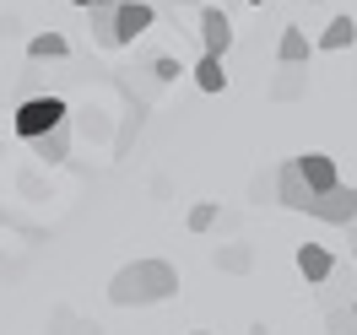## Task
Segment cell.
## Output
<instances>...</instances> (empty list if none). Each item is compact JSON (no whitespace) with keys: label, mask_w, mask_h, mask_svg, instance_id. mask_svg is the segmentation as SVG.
<instances>
[{"label":"cell","mask_w":357,"mask_h":335,"mask_svg":"<svg viewBox=\"0 0 357 335\" xmlns=\"http://www.w3.org/2000/svg\"><path fill=\"white\" fill-rule=\"evenodd\" d=\"M178 292V270L168 260H135V265L114 270L109 281V303L114 309H141V303H162Z\"/></svg>","instance_id":"obj_1"},{"label":"cell","mask_w":357,"mask_h":335,"mask_svg":"<svg viewBox=\"0 0 357 335\" xmlns=\"http://www.w3.org/2000/svg\"><path fill=\"white\" fill-rule=\"evenodd\" d=\"M60 125H70V103H66V98H54V92H49V98H27L22 109L11 114V130L22 135L27 146L44 141V135H54Z\"/></svg>","instance_id":"obj_2"},{"label":"cell","mask_w":357,"mask_h":335,"mask_svg":"<svg viewBox=\"0 0 357 335\" xmlns=\"http://www.w3.org/2000/svg\"><path fill=\"white\" fill-rule=\"evenodd\" d=\"M309 217L314 222H331V227H352L357 222V184H335L325 195H314Z\"/></svg>","instance_id":"obj_3"},{"label":"cell","mask_w":357,"mask_h":335,"mask_svg":"<svg viewBox=\"0 0 357 335\" xmlns=\"http://www.w3.org/2000/svg\"><path fill=\"white\" fill-rule=\"evenodd\" d=\"M276 201L287 205V211H309V205H314V184L303 179L298 157H287V162L276 168Z\"/></svg>","instance_id":"obj_4"},{"label":"cell","mask_w":357,"mask_h":335,"mask_svg":"<svg viewBox=\"0 0 357 335\" xmlns=\"http://www.w3.org/2000/svg\"><path fill=\"white\" fill-rule=\"evenodd\" d=\"M298 270H303L309 287H325V281L335 276V254L325 244H298Z\"/></svg>","instance_id":"obj_5"},{"label":"cell","mask_w":357,"mask_h":335,"mask_svg":"<svg viewBox=\"0 0 357 335\" xmlns=\"http://www.w3.org/2000/svg\"><path fill=\"white\" fill-rule=\"evenodd\" d=\"M201 44H206V54H227V44H233V22H227L222 6H201Z\"/></svg>","instance_id":"obj_6"},{"label":"cell","mask_w":357,"mask_h":335,"mask_svg":"<svg viewBox=\"0 0 357 335\" xmlns=\"http://www.w3.org/2000/svg\"><path fill=\"white\" fill-rule=\"evenodd\" d=\"M157 22V11L146 6V0H125L119 11H114V27H119V44H135L146 27Z\"/></svg>","instance_id":"obj_7"},{"label":"cell","mask_w":357,"mask_h":335,"mask_svg":"<svg viewBox=\"0 0 357 335\" xmlns=\"http://www.w3.org/2000/svg\"><path fill=\"white\" fill-rule=\"evenodd\" d=\"M298 168H303V179L314 184V195L347 184V179H341V168H335V157H325V152H303V157H298Z\"/></svg>","instance_id":"obj_8"},{"label":"cell","mask_w":357,"mask_h":335,"mask_svg":"<svg viewBox=\"0 0 357 335\" xmlns=\"http://www.w3.org/2000/svg\"><path fill=\"white\" fill-rule=\"evenodd\" d=\"M309 92V65H282V76L271 81V98L276 103H292V98H303Z\"/></svg>","instance_id":"obj_9"},{"label":"cell","mask_w":357,"mask_h":335,"mask_svg":"<svg viewBox=\"0 0 357 335\" xmlns=\"http://www.w3.org/2000/svg\"><path fill=\"white\" fill-rule=\"evenodd\" d=\"M276 60H282V65H309V33H303V27H282Z\"/></svg>","instance_id":"obj_10"},{"label":"cell","mask_w":357,"mask_h":335,"mask_svg":"<svg viewBox=\"0 0 357 335\" xmlns=\"http://www.w3.org/2000/svg\"><path fill=\"white\" fill-rule=\"evenodd\" d=\"M114 11H119V6H114ZM114 11H109V6H92V11H87L92 44H103V49H119V27H114Z\"/></svg>","instance_id":"obj_11"},{"label":"cell","mask_w":357,"mask_h":335,"mask_svg":"<svg viewBox=\"0 0 357 335\" xmlns=\"http://www.w3.org/2000/svg\"><path fill=\"white\" fill-rule=\"evenodd\" d=\"M33 157L49 162V168H54V162H66V157H70V125H60V130L44 135V141H33Z\"/></svg>","instance_id":"obj_12"},{"label":"cell","mask_w":357,"mask_h":335,"mask_svg":"<svg viewBox=\"0 0 357 335\" xmlns=\"http://www.w3.org/2000/svg\"><path fill=\"white\" fill-rule=\"evenodd\" d=\"M70 44H66V33H38V38H27V60H66Z\"/></svg>","instance_id":"obj_13"},{"label":"cell","mask_w":357,"mask_h":335,"mask_svg":"<svg viewBox=\"0 0 357 335\" xmlns=\"http://www.w3.org/2000/svg\"><path fill=\"white\" fill-rule=\"evenodd\" d=\"M195 87H201V92H222L227 87L222 54H201V60H195Z\"/></svg>","instance_id":"obj_14"},{"label":"cell","mask_w":357,"mask_h":335,"mask_svg":"<svg viewBox=\"0 0 357 335\" xmlns=\"http://www.w3.org/2000/svg\"><path fill=\"white\" fill-rule=\"evenodd\" d=\"M352 44H357V22H352V17H335V22L319 33V49H325V54H335V49H352Z\"/></svg>","instance_id":"obj_15"},{"label":"cell","mask_w":357,"mask_h":335,"mask_svg":"<svg viewBox=\"0 0 357 335\" xmlns=\"http://www.w3.org/2000/svg\"><path fill=\"white\" fill-rule=\"evenodd\" d=\"M249 265H255L249 244H222V249H217V270H227V276H244Z\"/></svg>","instance_id":"obj_16"},{"label":"cell","mask_w":357,"mask_h":335,"mask_svg":"<svg viewBox=\"0 0 357 335\" xmlns=\"http://www.w3.org/2000/svg\"><path fill=\"white\" fill-rule=\"evenodd\" d=\"M49 325H54V335H103L98 325H82L70 309H54V313H49Z\"/></svg>","instance_id":"obj_17"},{"label":"cell","mask_w":357,"mask_h":335,"mask_svg":"<svg viewBox=\"0 0 357 335\" xmlns=\"http://www.w3.org/2000/svg\"><path fill=\"white\" fill-rule=\"evenodd\" d=\"M325 335H357V309H331L325 313Z\"/></svg>","instance_id":"obj_18"},{"label":"cell","mask_w":357,"mask_h":335,"mask_svg":"<svg viewBox=\"0 0 357 335\" xmlns=\"http://www.w3.org/2000/svg\"><path fill=\"white\" fill-rule=\"evenodd\" d=\"M217 227V201H195L190 205V233H211Z\"/></svg>","instance_id":"obj_19"},{"label":"cell","mask_w":357,"mask_h":335,"mask_svg":"<svg viewBox=\"0 0 357 335\" xmlns=\"http://www.w3.org/2000/svg\"><path fill=\"white\" fill-rule=\"evenodd\" d=\"M178 70H184V65H178L174 54H162V60H157V65H152V76H157V81H174Z\"/></svg>","instance_id":"obj_20"},{"label":"cell","mask_w":357,"mask_h":335,"mask_svg":"<svg viewBox=\"0 0 357 335\" xmlns=\"http://www.w3.org/2000/svg\"><path fill=\"white\" fill-rule=\"evenodd\" d=\"M249 335H271V330H266V319H255V325H249Z\"/></svg>","instance_id":"obj_21"},{"label":"cell","mask_w":357,"mask_h":335,"mask_svg":"<svg viewBox=\"0 0 357 335\" xmlns=\"http://www.w3.org/2000/svg\"><path fill=\"white\" fill-rule=\"evenodd\" d=\"M92 6H109V11H114V6H125V0H92ZM92 6H87V11H92Z\"/></svg>","instance_id":"obj_22"},{"label":"cell","mask_w":357,"mask_h":335,"mask_svg":"<svg viewBox=\"0 0 357 335\" xmlns=\"http://www.w3.org/2000/svg\"><path fill=\"white\" fill-rule=\"evenodd\" d=\"M347 233H352V260H357V222H352V227H347Z\"/></svg>","instance_id":"obj_23"},{"label":"cell","mask_w":357,"mask_h":335,"mask_svg":"<svg viewBox=\"0 0 357 335\" xmlns=\"http://www.w3.org/2000/svg\"><path fill=\"white\" fill-rule=\"evenodd\" d=\"M70 6H92V0H70Z\"/></svg>","instance_id":"obj_24"},{"label":"cell","mask_w":357,"mask_h":335,"mask_svg":"<svg viewBox=\"0 0 357 335\" xmlns=\"http://www.w3.org/2000/svg\"><path fill=\"white\" fill-rule=\"evenodd\" d=\"M190 335H211V330H190Z\"/></svg>","instance_id":"obj_25"},{"label":"cell","mask_w":357,"mask_h":335,"mask_svg":"<svg viewBox=\"0 0 357 335\" xmlns=\"http://www.w3.org/2000/svg\"><path fill=\"white\" fill-rule=\"evenodd\" d=\"M249 6H266V0H249Z\"/></svg>","instance_id":"obj_26"},{"label":"cell","mask_w":357,"mask_h":335,"mask_svg":"<svg viewBox=\"0 0 357 335\" xmlns=\"http://www.w3.org/2000/svg\"><path fill=\"white\" fill-rule=\"evenodd\" d=\"M184 6H195V0H184Z\"/></svg>","instance_id":"obj_27"},{"label":"cell","mask_w":357,"mask_h":335,"mask_svg":"<svg viewBox=\"0 0 357 335\" xmlns=\"http://www.w3.org/2000/svg\"><path fill=\"white\" fill-rule=\"evenodd\" d=\"M352 309H357V303H352Z\"/></svg>","instance_id":"obj_28"}]
</instances>
